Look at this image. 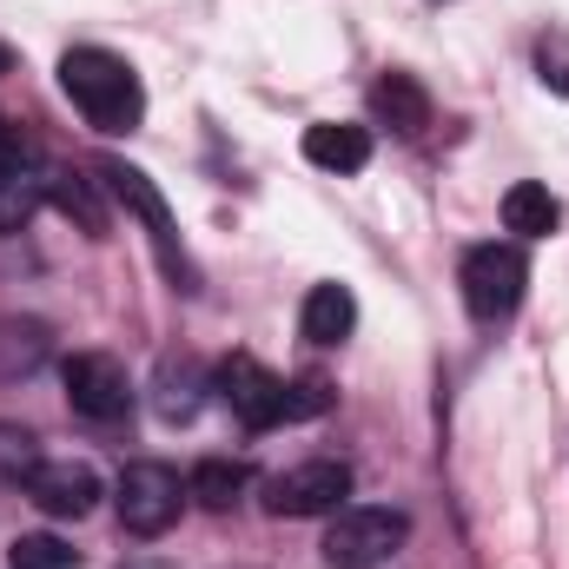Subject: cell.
Wrapping results in <instances>:
<instances>
[{"instance_id":"1","label":"cell","mask_w":569,"mask_h":569,"mask_svg":"<svg viewBox=\"0 0 569 569\" xmlns=\"http://www.w3.org/2000/svg\"><path fill=\"white\" fill-rule=\"evenodd\" d=\"M60 87L67 100L87 113V127L100 133H133L146 120V87L133 60H120L113 47H67L60 53Z\"/></svg>"},{"instance_id":"2","label":"cell","mask_w":569,"mask_h":569,"mask_svg":"<svg viewBox=\"0 0 569 569\" xmlns=\"http://www.w3.org/2000/svg\"><path fill=\"white\" fill-rule=\"evenodd\" d=\"M411 537V517L391 510V503H345L325 530V563L331 569H385Z\"/></svg>"},{"instance_id":"3","label":"cell","mask_w":569,"mask_h":569,"mask_svg":"<svg viewBox=\"0 0 569 569\" xmlns=\"http://www.w3.org/2000/svg\"><path fill=\"white\" fill-rule=\"evenodd\" d=\"M457 284H463V305L477 325H503L517 305H523V284H530V259L523 246H470L463 266H457Z\"/></svg>"},{"instance_id":"4","label":"cell","mask_w":569,"mask_h":569,"mask_svg":"<svg viewBox=\"0 0 569 569\" xmlns=\"http://www.w3.org/2000/svg\"><path fill=\"white\" fill-rule=\"evenodd\" d=\"M93 172H100V186H107V192H113L127 212H140V226L152 232V252H159V266H166L172 279L192 291V259H186V246H179V226H172V206L159 199V186L146 179L140 166H127V159H100Z\"/></svg>"},{"instance_id":"5","label":"cell","mask_w":569,"mask_h":569,"mask_svg":"<svg viewBox=\"0 0 569 569\" xmlns=\"http://www.w3.org/2000/svg\"><path fill=\"white\" fill-rule=\"evenodd\" d=\"M60 385H67L73 418H87V425H120L133 411V378H127V365L113 351H73Z\"/></svg>"},{"instance_id":"6","label":"cell","mask_w":569,"mask_h":569,"mask_svg":"<svg viewBox=\"0 0 569 569\" xmlns=\"http://www.w3.org/2000/svg\"><path fill=\"white\" fill-rule=\"evenodd\" d=\"M351 497V463L345 457H311V463H291L266 483V510L272 517H338Z\"/></svg>"},{"instance_id":"7","label":"cell","mask_w":569,"mask_h":569,"mask_svg":"<svg viewBox=\"0 0 569 569\" xmlns=\"http://www.w3.org/2000/svg\"><path fill=\"white\" fill-rule=\"evenodd\" d=\"M179 510H186V483L172 463H152V457L127 463V477H120V530L127 537H166L179 523Z\"/></svg>"},{"instance_id":"8","label":"cell","mask_w":569,"mask_h":569,"mask_svg":"<svg viewBox=\"0 0 569 569\" xmlns=\"http://www.w3.org/2000/svg\"><path fill=\"white\" fill-rule=\"evenodd\" d=\"M20 490H27V503H33L40 517L80 523V517L100 503V470H93V463H73V457H40Z\"/></svg>"},{"instance_id":"9","label":"cell","mask_w":569,"mask_h":569,"mask_svg":"<svg viewBox=\"0 0 569 569\" xmlns=\"http://www.w3.org/2000/svg\"><path fill=\"white\" fill-rule=\"evenodd\" d=\"M212 385H219V398L232 405V418H239L246 430L284 425V378H272L259 358H246V351H239V358H226Z\"/></svg>"},{"instance_id":"10","label":"cell","mask_w":569,"mask_h":569,"mask_svg":"<svg viewBox=\"0 0 569 569\" xmlns=\"http://www.w3.org/2000/svg\"><path fill=\"white\" fill-rule=\"evenodd\" d=\"M47 358H53V325H47V318H20V311H7V318H0V385L33 378Z\"/></svg>"},{"instance_id":"11","label":"cell","mask_w":569,"mask_h":569,"mask_svg":"<svg viewBox=\"0 0 569 569\" xmlns=\"http://www.w3.org/2000/svg\"><path fill=\"white\" fill-rule=\"evenodd\" d=\"M371 113H378V127L418 140V133L430 127V93L411 80V73H385V80L371 87Z\"/></svg>"},{"instance_id":"12","label":"cell","mask_w":569,"mask_h":569,"mask_svg":"<svg viewBox=\"0 0 569 569\" xmlns=\"http://www.w3.org/2000/svg\"><path fill=\"white\" fill-rule=\"evenodd\" d=\"M351 325H358V298H351V284H311V291H305L298 331H305L311 345H345Z\"/></svg>"},{"instance_id":"13","label":"cell","mask_w":569,"mask_h":569,"mask_svg":"<svg viewBox=\"0 0 569 569\" xmlns=\"http://www.w3.org/2000/svg\"><path fill=\"white\" fill-rule=\"evenodd\" d=\"M305 159L325 166V172H365L371 166V133L345 127V120H318V127H305Z\"/></svg>"},{"instance_id":"14","label":"cell","mask_w":569,"mask_h":569,"mask_svg":"<svg viewBox=\"0 0 569 569\" xmlns=\"http://www.w3.org/2000/svg\"><path fill=\"white\" fill-rule=\"evenodd\" d=\"M40 192H47V206H60L67 219H80V232H107V206H100V179H87V172H60V166H40Z\"/></svg>"},{"instance_id":"15","label":"cell","mask_w":569,"mask_h":569,"mask_svg":"<svg viewBox=\"0 0 569 569\" xmlns=\"http://www.w3.org/2000/svg\"><path fill=\"white\" fill-rule=\"evenodd\" d=\"M246 490H252V470H246L239 457H199L192 477H186V497H192L199 510H232Z\"/></svg>"},{"instance_id":"16","label":"cell","mask_w":569,"mask_h":569,"mask_svg":"<svg viewBox=\"0 0 569 569\" xmlns=\"http://www.w3.org/2000/svg\"><path fill=\"white\" fill-rule=\"evenodd\" d=\"M503 226H510L517 239H550V232L563 226V206H557V192H550V186L523 179V186H510V192H503Z\"/></svg>"},{"instance_id":"17","label":"cell","mask_w":569,"mask_h":569,"mask_svg":"<svg viewBox=\"0 0 569 569\" xmlns=\"http://www.w3.org/2000/svg\"><path fill=\"white\" fill-rule=\"evenodd\" d=\"M40 206H47L40 172H0V232H20Z\"/></svg>"},{"instance_id":"18","label":"cell","mask_w":569,"mask_h":569,"mask_svg":"<svg viewBox=\"0 0 569 569\" xmlns=\"http://www.w3.org/2000/svg\"><path fill=\"white\" fill-rule=\"evenodd\" d=\"M40 463V437L27 425H0V483H27Z\"/></svg>"},{"instance_id":"19","label":"cell","mask_w":569,"mask_h":569,"mask_svg":"<svg viewBox=\"0 0 569 569\" xmlns=\"http://www.w3.org/2000/svg\"><path fill=\"white\" fill-rule=\"evenodd\" d=\"M7 569H73V550H67L60 537L33 530V537H13V550H7Z\"/></svg>"},{"instance_id":"20","label":"cell","mask_w":569,"mask_h":569,"mask_svg":"<svg viewBox=\"0 0 569 569\" xmlns=\"http://www.w3.org/2000/svg\"><path fill=\"white\" fill-rule=\"evenodd\" d=\"M537 73H543L550 93H569V33L563 27H550V33L537 40Z\"/></svg>"},{"instance_id":"21","label":"cell","mask_w":569,"mask_h":569,"mask_svg":"<svg viewBox=\"0 0 569 569\" xmlns=\"http://www.w3.org/2000/svg\"><path fill=\"white\" fill-rule=\"evenodd\" d=\"M331 411V385L325 378H298V385H284V425H298V418H325Z\"/></svg>"},{"instance_id":"22","label":"cell","mask_w":569,"mask_h":569,"mask_svg":"<svg viewBox=\"0 0 569 569\" xmlns=\"http://www.w3.org/2000/svg\"><path fill=\"white\" fill-rule=\"evenodd\" d=\"M0 172H40L33 166V146H27V133L0 113Z\"/></svg>"},{"instance_id":"23","label":"cell","mask_w":569,"mask_h":569,"mask_svg":"<svg viewBox=\"0 0 569 569\" xmlns=\"http://www.w3.org/2000/svg\"><path fill=\"white\" fill-rule=\"evenodd\" d=\"M127 569H172V563H166V557H133Z\"/></svg>"},{"instance_id":"24","label":"cell","mask_w":569,"mask_h":569,"mask_svg":"<svg viewBox=\"0 0 569 569\" xmlns=\"http://www.w3.org/2000/svg\"><path fill=\"white\" fill-rule=\"evenodd\" d=\"M0 73H13V47H0Z\"/></svg>"}]
</instances>
